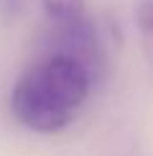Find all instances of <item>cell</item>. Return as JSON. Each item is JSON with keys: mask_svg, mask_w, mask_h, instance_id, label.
I'll return each mask as SVG.
<instances>
[{"mask_svg": "<svg viewBox=\"0 0 153 156\" xmlns=\"http://www.w3.org/2000/svg\"><path fill=\"white\" fill-rule=\"evenodd\" d=\"M38 49L41 54H64L82 62L94 82H102L107 74L105 46L100 41L97 26L87 18V13L69 21H49V26L41 31Z\"/></svg>", "mask_w": 153, "mask_h": 156, "instance_id": "obj_2", "label": "cell"}, {"mask_svg": "<svg viewBox=\"0 0 153 156\" xmlns=\"http://www.w3.org/2000/svg\"><path fill=\"white\" fill-rule=\"evenodd\" d=\"M82 62L64 54H41L10 90V110L36 133L64 131L94 87Z\"/></svg>", "mask_w": 153, "mask_h": 156, "instance_id": "obj_1", "label": "cell"}, {"mask_svg": "<svg viewBox=\"0 0 153 156\" xmlns=\"http://www.w3.org/2000/svg\"><path fill=\"white\" fill-rule=\"evenodd\" d=\"M135 21H138V31L143 36V46H145V54H148V62L153 69V0H143L140 3Z\"/></svg>", "mask_w": 153, "mask_h": 156, "instance_id": "obj_4", "label": "cell"}, {"mask_svg": "<svg viewBox=\"0 0 153 156\" xmlns=\"http://www.w3.org/2000/svg\"><path fill=\"white\" fill-rule=\"evenodd\" d=\"M41 8L49 21H69L84 16V0H41Z\"/></svg>", "mask_w": 153, "mask_h": 156, "instance_id": "obj_3", "label": "cell"}, {"mask_svg": "<svg viewBox=\"0 0 153 156\" xmlns=\"http://www.w3.org/2000/svg\"><path fill=\"white\" fill-rule=\"evenodd\" d=\"M25 10V0H0V21L13 23L15 18H21Z\"/></svg>", "mask_w": 153, "mask_h": 156, "instance_id": "obj_5", "label": "cell"}]
</instances>
